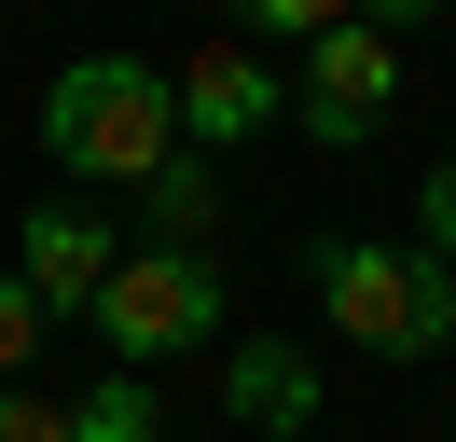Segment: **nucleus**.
<instances>
[{
	"instance_id": "9b49d317",
	"label": "nucleus",
	"mask_w": 456,
	"mask_h": 442,
	"mask_svg": "<svg viewBox=\"0 0 456 442\" xmlns=\"http://www.w3.org/2000/svg\"><path fill=\"white\" fill-rule=\"evenodd\" d=\"M28 346H42V304L0 276V387H14V359H28Z\"/></svg>"
},
{
	"instance_id": "1a4fd4ad",
	"label": "nucleus",
	"mask_w": 456,
	"mask_h": 442,
	"mask_svg": "<svg viewBox=\"0 0 456 442\" xmlns=\"http://www.w3.org/2000/svg\"><path fill=\"white\" fill-rule=\"evenodd\" d=\"M235 28H249V42H290V55H305L318 28H346V0H235Z\"/></svg>"
},
{
	"instance_id": "f8f14e48",
	"label": "nucleus",
	"mask_w": 456,
	"mask_h": 442,
	"mask_svg": "<svg viewBox=\"0 0 456 442\" xmlns=\"http://www.w3.org/2000/svg\"><path fill=\"white\" fill-rule=\"evenodd\" d=\"M0 442H69V414L28 401V387H0Z\"/></svg>"
},
{
	"instance_id": "9d476101",
	"label": "nucleus",
	"mask_w": 456,
	"mask_h": 442,
	"mask_svg": "<svg viewBox=\"0 0 456 442\" xmlns=\"http://www.w3.org/2000/svg\"><path fill=\"white\" fill-rule=\"evenodd\" d=\"M415 235H428V263L456 276V152H443V166L415 180Z\"/></svg>"
},
{
	"instance_id": "20e7f679",
	"label": "nucleus",
	"mask_w": 456,
	"mask_h": 442,
	"mask_svg": "<svg viewBox=\"0 0 456 442\" xmlns=\"http://www.w3.org/2000/svg\"><path fill=\"white\" fill-rule=\"evenodd\" d=\"M387 97H401V42H373L360 14H346V28H318V42H305V70H290V110H305V138H318V152H360V138L387 125Z\"/></svg>"
},
{
	"instance_id": "0eeeda50",
	"label": "nucleus",
	"mask_w": 456,
	"mask_h": 442,
	"mask_svg": "<svg viewBox=\"0 0 456 442\" xmlns=\"http://www.w3.org/2000/svg\"><path fill=\"white\" fill-rule=\"evenodd\" d=\"M222 401L249 442H318V359L305 346H235L222 359Z\"/></svg>"
},
{
	"instance_id": "f257e3e1",
	"label": "nucleus",
	"mask_w": 456,
	"mask_h": 442,
	"mask_svg": "<svg viewBox=\"0 0 456 442\" xmlns=\"http://www.w3.org/2000/svg\"><path fill=\"white\" fill-rule=\"evenodd\" d=\"M42 152H56L84 193H111V180H152V166L180 152L167 70H152V55H69V70L42 83Z\"/></svg>"
},
{
	"instance_id": "6e6552de",
	"label": "nucleus",
	"mask_w": 456,
	"mask_h": 442,
	"mask_svg": "<svg viewBox=\"0 0 456 442\" xmlns=\"http://www.w3.org/2000/svg\"><path fill=\"white\" fill-rule=\"evenodd\" d=\"M139 193H152V249H208V235H222V180H208V152H167Z\"/></svg>"
},
{
	"instance_id": "ddd939ff",
	"label": "nucleus",
	"mask_w": 456,
	"mask_h": 442,
	"mask_svg": "<svg viewBox=\"0 0 456 442\" xmlns=\"http://www.w3.org/2000/svg\"><path fill=\"white\" fill-rule=\"evenodd\" d=\"M346 14H360L373 42H401V28H428V14H443V0H346Z\"/></svg>"
},
{
	"instance_id": "423d86ee",
	"label": "nucleus",
	"mask_w": 456,
	"mask_h": 442,
	"mask_svg": "<svg viewBox=\"0 0 456 442\" xmlns=\"http://www.w3.org/2000/svg\"><path fill=\"white\" fill-rule=\"evenodd\" d=\"M167 110L194 152H235V138L290 125V70H263L249 42H194V70H167Z\"/></svg>"
},
{
	"instance_id": "f03ea898",
	"label": "nucleus",
	"mask_w": 456,
	"mask_h": 442,
	"mask_svg": "<svg viewBox=\"0 0 456 442\" xmlns=\"http://www.w3.org/2000/svg\"><path fill=\"white\" fill-rule=\"evenodd\" d=\"M305 276H318V318H332L360 359H443V346H456V276L428 263V249L318 235V249H305Z\"/></svg>"
},
{
	"instance_id": "7ed1b4c3",
	"label": "nucleus",
	"mask_w": 456,
	"mask_h": 442,
	"mask_svg": "<svg viewBox=\"0 0 456 442\" xmlns=\"http://www.w3.org/2000/svg\"><path fill=\"white\" fill-rule=\"evenodd\" d=\"M84 332L125 359V373H152V359L208 346V332H222V276H208V249H125L111 291L84 304Z\"/></svg>"
},
{
	"instance_id": "39448f33",
	"label": "nucleus",
	"mask_w": 456,
	"mask_h": 442,
	"mask_svg": "<svg viewBox=\"0 0 456 442\" xmlns=\"http://www.w3.org/2000/svg\"><path fill=\"white\" fill-rule=\"evenodd\" d=\"M125 263V221H97V193H42L28 221H14V291L42 304V318H84L97 291H111Z\"/></svg>"
}]
</instances>
